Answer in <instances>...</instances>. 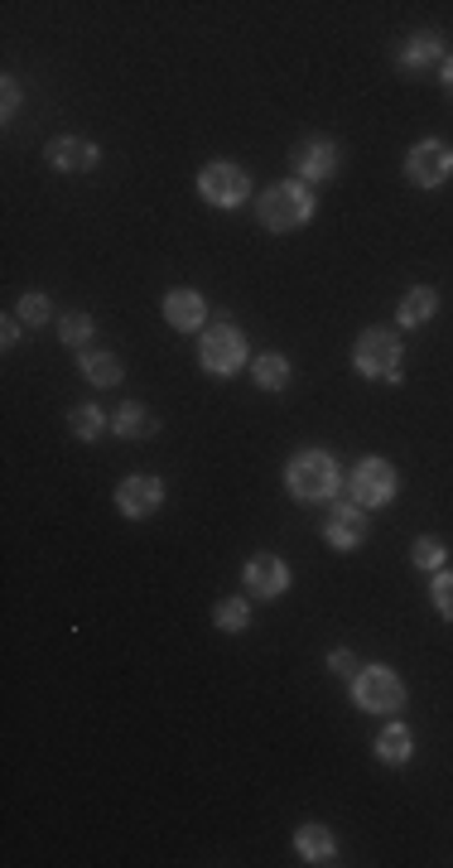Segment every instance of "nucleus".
<instances>
[{
  "label": "nucleus",
  "mask_w": 453,
  "mask_h": 868,
  "mask_svg": "<svg viewBox=\"0 0 453 868\" xmlns=\"http://www.w3.org/2000/svg\"><path fill=\"white\" fill-rule=\"evenodd\" d=\"M434 309H439V295L434 289H410V295L401 299V309H396V319L405 323V329H420V323H429L434 319Z\"/></svg>",
  "instance_id": "17"
},
{
  "label": "nucleus",
  "mask_w": 453,
  "mask_h": 868,
  "mask_svg": "<svg viewBox=\"0 0 453 868\" xmlns=\"http://www.w3.org/2000/svg\"><path fill=\"white\" fill-rule=\"evenodd\" d=\"M58 333H63V343L83 347V343L92 338V319H87V314H68L63 323H58Z\"/></svg>",
  "instance_id": "26"
},
{
  "label": "nucleus",
  "mask_w": 453,
  "mask_h": 868,
  "mask_svg": "<svg viewBox=\"0 0 453 868\" xmlns=\"http://www.w3.org/2000/svg\"><path fill=\"white\" fill-rule=\"evenodd\" d=\"M353 694H357V704H362V710H371V714H396L401 704H405V686H401V676H396V670H386V666H367V670H357Z\"/></svg>",
  "instance_id": "4"
},
{
  "label": "nucleus",
  "mask_w": 453,
  "mask_h": 868,
  "mask_svg": "<svg viewBox=\"0 0 453 868\" xmlns=\"http://www.w3.org/2000/svg\"><path fill=\"white\" fill-rule=\"evenodd\" d=\"M255 387L285 391L289 387V357L285 353H261V362H255Z\"/></svg>",
  "instance_id": "19"
},
{
  "label": "nucleus",
  "mask_w": 453,
  "mask_h": 868,
  "mask_svg": "<svg viewBox=\"0 0 453 868\" xmlns=\"http://www.w3.org/2000/svg\"><path fill=\"white\" fill-rule=\"evenodd\" d=\"M323 536H329L333 550H357L367 540V512H357V502H338V512L329 516Z\"/></svg>",
  "instance_id": "11"
},
{
  "label": "nucleus",
  "mask_w": 453,
  "mask_h": 868,
  "mask_svg": "<svg viewBox=\"0 0 453 868\" xmlns=\"http://www.w3.org/2000/svg\"><path fill=\"white\" fill-rule=\"evenodd\" d=\"M15 338H20V323H15V319H5V329H0V343L15 347Z\"/></svg>",
  "instance_id": "30"
},
{
  "label": "nucleus",
  "mask_w": 453,
  "mask_h": 868,
  "mask_svg": "<svg viewBox=\"0 0 453 868\" xmlns=\"http://www.w3.org/2000/svg\"><path fill=\"white\" fill-rule=\"evenodd\" d=\"M405 174H410V183H420V189H439V183H449L453 179V145L420 141L410 150V159H405Z\"/></svg>",
  "instance_id": "7"
},
{
  "label": "nucleus",
  "mask_w": 453,
  "mask_h": 868,
  "mask_svg": "<svg viewBox=\"0 0 453 868\" xmlns=\"http://www.w3.org/2000/svg\"><path fill=\"white\" fill-rule=\"evenodd\" d=\"M295 849H299V859H305V864H333V859H338V840H333L329 825H305L295 835Z\"/></svg>",
  "instance_id": "15"
},
{
  "label": "nucleus",
  "mask_w": 453,
  "mask_h": 868,
  "mask_svg": "<svg viewBox=\"0 0 453 868\" xmlns=\"http://www.w3.org/2000/svg\"><path fill=\"white\" fill-rule=\"evenodd\" d=\"M309 217H313V193L299 179H285V183H275V189L261 193V227L295 231V227H305Z\"/></svg>",
  "instance_id": "1"
},
{
  "label": "nucleus",
  "mask_w": 453,
  "mask_h": 868,
  "mask_svg": "<svg viewBox=\"0 0 453 868\" xmlns=\"http://www.w3.org/2000/svg\"><path fill=\"white\" fill-rule=\"evenodd\" d=\"M159 502H165V483L150 478V473H135V478H126L121 488H116V507H121L126 516H150L159 512Z\"/></svg>",
  "instance_id": "10"
},
{
  "label": "nucleus",
  "mask_w": 453,
  "mask_h": 868,
  "mask_svg": "<svg viewBox=\"0 0 453 868\" xmlns=\"http://www.w3.org/2000/svg\"><path fill=\"white\" fill-rule=\"evenodd\" d=\"M68 430H73L78 439H97L102 430H107V415H102L97 405H73V411H68Z\"/></svg>",
  "instance_id": "21"
},
{
  "label": "nucleus",
  "mask_w": 453,
  "mask_h": 868,
  "mask_svg": "<svg viewBox=\"0 0 453 868\" xmlns=\"http://www.w3.org/2000/svg\"><path fill=\"white\" fill-rule=\"evenodd\" d=\"M444 540H439V536H420V540H415V546H410V560L415 564H420V570H439V564H444Z\"/></svg>",
  "instance_id": "24"
},
{
  "label": "nucleus",
  "mask_w": 453,
  "mask_h": 868,
  "mask_svg": "<svg viewBox=\"0 0 453 868\" xmlns=\"http://www.w3.org/2000/svg\"><path fill=\"white\" fill-rule=\"evenodd\" d=\"M49 314H53V309H49V299H44V295H25V299H20V323H29V329L49 323Z\"/></svg>",
  "instance_id": "25"
},
{
  "label": "nucleus",
  "mask_w": 453,
  "mask_h": 868,
  "mask_svg": "<svg viewBox=\"0 0 453 868\" xmlns=\"http://www.w3.org/2000/svg\"><path fill=\"white\" fill-rule=\"evenodd\" d=\"M0 87H5V102H0V116H5V121H10V116H15V107H20V83H15V78H5V83H0Z\"/></svg>",
  "instance_id": "29"
},
{
  "label": "nucleus",
  "mask_w": 453,
  "mask_h": 868,
  "mask_svg": "<svg viewBox=\"0 0 453 868\" xmlns=\"http://www.w3.org/2000/svg\"><path fill=\"white\" fill-rule=\"evenodd\" d=\"M396 497V468L386 459H362L353 473V502L357 507H386Z\"/></svg>",
  "instance_id": "8"
},
{
  "label": "nucleus",
  "mask_w": 453,
  "mask_h": 868,
  "mask_svg": "<svg viewBox=\"0 0 453 868\" xmlns=\"http://www.w3.org/2000/svg\"><path fill=\"white\" fill-rule=\"evenodd\" d=\"M444 87H449V97H453V58L444 63Z\"/></svg>",
  "instance_id": "31"
},
{
  "label": "nucleus",
  "mask_w": 453,
  "mask_h": 868,
  "mask_svg": "<svg viewBox=\"0 0 453 868\" xmlns=\"http://www.w3.org/2000/svg\"><path fill=\"white\" fill-rule=\"evenodd\" d=\"M203 295L199 289H174V295L165 299V319H169V329H179V333H193V329H203Z\"/></svg>",
  "instance_id": "14"
},
{
  "label": "nucleus",
  "mask_w": 453,
  "mask_h": 868,
  "mask_svg": "<svg viewBox=\"0 0 453 868\" xmlns=\"http://www.w3.org/2000/svg\"><path fill=\"white\" fill-rule=\"evenodd\" d=\"M439 53H444V39H439V34H415V39L405 44V63H410V68L434 63Z\"/></svg>",
  "instance_id": "23"
},
{
  "label": "nucleus",
  "mask_w": 453,
  "mask_h": 868,
  "mask_svg": "<svg viewBox=\"0 0 453 868\" xmlns=\"http://www.w3.org/2000/svg\"><path fill=\"white\" fill-rule=\"evenodd\" d=\"M199 357L213 377H231V372H241V362H247V338H241L231 323H217V329L203 333Z\"/></svg>",
  "instance_id": "6"
},
{
  "label": "nucleus",
  "mask_w": 453,
  "mask_h": 868,
  "mask_svg": "<svg viewBox=\"0 0 453 868\" xmlns=\"http://www.w3.org/2000/svg\"><path fill=\"white\" fill-rule=\"evenodd\" d=\"M353 367L362 377H386V381H401V338L386 329H367L353 347Z\"/></svg>",
  "instance_id": "3"
},
{
  "label": "nucleus",
  "mask_w": 453,
  "mask_h": 868,
  "mask_svg": "<svg viewBox=\"0 0 453 868\" xmlns=\"http://www.w3.org/2000/svg\"><path fill=\"white\" fill-rule=\"evenodd\" d=\"M289 165L305 174V179H333L343 165V150L333 141H323V135H309V141H299L289 150Z\"/></svg>",
  "instance_id": "9"
},
{
  "label": "nucleus",
  "mask_w": 453,
  "mask_h": 868,
  "mask_svg": "<svg viewBox=\"0 0 453 868\" xmlns=\"http://www.w3.org/2000/svg\"><path fill=\"white\" fill-rule=\"evenodd\" d=\"M247 588L255 598H281L289 588V570L285 560H275V555H255V560L247 564Z\"/></svg>",
  "instance_id": "12"
},
{
  "label": "nucleus",
  "mask_w": 453,
  "mask_h": 868,
  "mask_svg": "<svg viewBox=\"0 0 453 868\" xmlns=\"http://www.w3.org/2000/svg\"><path fill=\"white\" fill-rule=\"evenodd\" d=\"M44 159H49L53 169H73V174H83V169H92L97 165V145L92 141H78V135H58V141H49V150H44Z\"/></svg>",
  "instance_id": "13"
},
{
  "label": "nucleus",
  "mask_w": 453,
  "mask_h": 868,
  "mask_svg": "<svg viewBox=\"0 0 453 868\" xmlns=\"http://www.w3.org/2000/svg\"><path fill=\"white\" fill-rule=\"evenodd\" d=\"M434 608L439 618L453 622V574H434Z\"/></svg>",
  "instance_id": "27"
},
{
  "label": "nucleus",
  "mask_w": 453,
  "mask_h": 868,
  "mask_svg": "<svg viewBox=\"0 0 453 868\" xmlns=\"http://www.w3.org/2000/svg\"><path fill=\"white\" fill-rule=\"evenodd\" d=\"M199 193L217 207H237V203H247L251 179H247V169L231 165V159H213V165H203V174H199Z\"/></svg>",
  "instance_id": "5"
},
{
  "label": "nucleus",
  "mask_w": 453,
  "mask_h": 868,
  "mask_svg": "<svg viewBox=\"0 0 453 868\" xmlns=\"http://www.w3.org/2000/svg\"><path fill=\"white\" fill-rule=\"evenodd\" d=\"M410 752H415V734H410L405 724H391L386 734L377 738V758H381V762H391V768L410 762Z\"/></svg>",
  "instance_id": "18"
},
{
  "label": "nucleus",
  "mask_w": 453,
  "mask_h": 868,
  "mask_svg": "<svg viewBox=\"0 0 453 868\" xmlns=\"http://www.w3.org/2000/svg\"><path fill=\"white\" fill-rule=\"evenodd\" d=\"M111 430H116V435H121V439H150V435H155V430H159V420H155V415H150V411H145V405H135V401H126V405H121V411H116V415H111Z\"/></svg>",
  "instance_id": "16"
},
{
  "label": "nucleus",
  "mask_w": 453,
  "mask_h": 868,
  "mask_svg": "<svg viewBox=\"0 0 453 868\" xmlns=\"http://www.w3.org/2000/svg\"><path fill=\"white\" fill-rule=\"evenodd\" d=\"M83 372H87L92 387H116V381H121V357H111V353H87V357H83Z\"/></svg>",
  "instance_id": "20"
},
{
  "label": "nucleus",
  "mask_w": 453,
  "mask_h": 868,
  "mask_svg": "<svg viewBox=\"0 0 453 868\" xmlns=\"http://www.w3.org/2000/svg\"><path fill=\"white\" fill-rule=\"evenodd\" d=\"M329 666H333V676H353L357 680V656L353 652H329Z\"/></svg>",
  "instance_id": "28"
},
{
  "label": "nucleus",
  "mask_w": 453,
  "mask_h": 868,
  "mask_svg": "<svg viewBox=\"0 0 453 868\" xmlns=\"http://www.w3.org/2000/svg\"><path fill=\"white\" fill-rule=\"evenodd\" d=\"M285 483L299 502H323V497L338 492V463H333L323 449H309V454H295L285 468Z\"/></svg>",
  "instance_id": "2"
},
{
  "label": "nucleus",
  "mask_w": 453,
  "mask_h": 868,
  "mask_svg": "<svg viewBox=\"0 0 453 868\" xmlns=\"http://www.w3.org/2000/svg\"><path fill=\"white\" fill-rule=\"evenodd\" d=\"M213 618H217V628H223V632H241L251 622V604H247V598H223V604L213 608Z\"/></svg>",
  "instance_id": "22"
}]
</instances>
